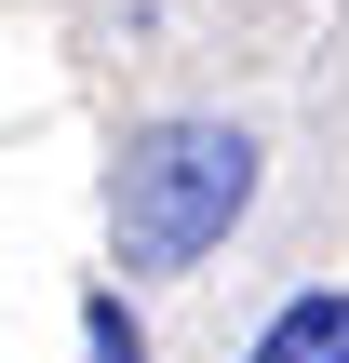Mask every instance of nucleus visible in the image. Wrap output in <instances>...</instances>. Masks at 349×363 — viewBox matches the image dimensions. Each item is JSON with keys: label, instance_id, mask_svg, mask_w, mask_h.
I'll return each mask as SVG.
<instances>
[{"label": "nucleus", "instance_id": "2", "mask_svg": "<svg viewBox=\"0 0 349 363\" xmlns=\"http://www.w3.org/2000/svg\"><path fill=\"white\" fill-rule=\"evenodd\" d=\"M242 363H349V283L282 296V310L256 323V350H242Z\"/></svg>", "mask_w": 349, "mask_h": 363}, {"label": "nucleus", "instance_id": "1", "mask_svg": "<svg viewBox=\"0 0 349 363\" xmlns=\"http://www.w3.org/2000/svg\"><path fill=\"white\" fill-rule=\"evenodd\" d=\"M242 216H256V135L242 121H148V135H121V162H108V242H121L135 283L202 269Z\"/></svg>", "mask_w": 349, "mask_h": 363}, {"label": "nucleus", "instance_id": "3", "mask_svg": "<svg viewBox=\"0 0 349 363\" xmlns=\"http://www.w3.org/2000/svg\"><path fill=\"white\" fill-rule=\"evenodd\" d=\"M81 363H148V323H135L121 296H94V310H81Z\"/></svg>", "mask_w": 349, "mask_h": 363}]
</instances>
